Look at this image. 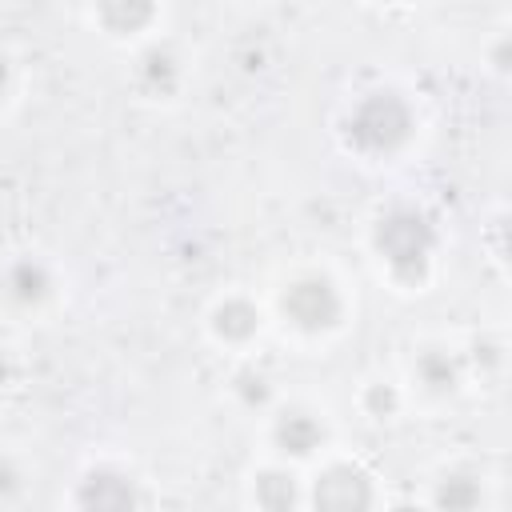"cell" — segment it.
<instances>
[{"label":"cell","instance_id":"d6986e66","mask_svg":"<svg viewBox=\"0 0 512 512\" xmlns=\"http://www.w3.org/2000/svg\"><path fill=\"white\" fill-rule=\"evenodd\" d=\"M16 488H20V468L8 456H0V500L16 496Z\"/></svg>","mask_w":512,"mask_h":512},{"label":"cell","instance_id":"30bf717a","mask_svg":"<svg viewBox=\"0 0 512 512\" xmlns=\"http://www.w3.org/2000/svg\"><path fill=\"white\" fill-rule=\"evenodd\" d=\"M136 484L128 472H116V468H92L84 480H80V492H76V504L80 508H128L136 504Z\"/></svg>","mask_w":512,"mask_h":512},{"label":"cell","instance_id":"ffe728a7","mask_svg":"<svg viewBox=\"0 0 512 512\" xmlns=\"http://www.w3.org/2000/svg\"><path fill=\"white\" fill-rule=\"evenodd\" d=\"M8 88H12V56L0 48V100L8 96Z\"/></svg>","mask_w":512,"mask_h":512},{"label":"cell","instance_id":"2e32d148","mask_svg":"<svg viewBox=\"0 0 512 512\" xmlns=\"http://www.w3.org/2000/svg\"><path fill=\"white\" fill-rule=\"evenodd\" d=\"M236 392L244 396V404H260V408H264L272 388H268V376H264V372L248 368V372H240V376H236Z\"/></svg>","mask_w":512,"mask_h":512},{"label":"cell","instance_id":"8992f818","mask_svg":"<svg viewBox=\"0 0 512 512\" xmlns=\"http://www.w3.org/2000/svg\"><path fill=\"white\" fill-rule=\"evenodd\" d=\"M264 328V312L252 296L244 292H228L212 304L208 312V336L220 344V348H232V352H244Z\"/></svg>","mask_w":512,"mask_h":512},{"label":"cell","instance_id":"8fae6325","mask_svg":"<svg viewBox=\"0 0 512 512\" xmlns=\"http://www.w3.org/2000/svg\"><path fill=\"white\" fill-rule=\"evenodd\" d=\"M180 60L172 52H164L160 44H152L148 52H140L136 60V84L148 92V96H172L180 88Z\"/></svg>","mask_w":512,"mask_h":512},{"label":"cell","instance_id":"7c38bea8","mask_svg":"<svg viewBox=\"0 0 512 512\" xmlns=\"http://www.w3.org/2000/svg\"><path fill=\"white\" fill-rule=\"evenodd\" d=\"M432 504H440V508H476V504H484V476H476V472H444L436 480Z\"/></svg>","mask_w":512,"mask_h":512},{"label":"cell","instance_id":"7a4b0ae2","mask_svg":"<svg viewBox=\"0 0 512 512\" xmlns=\"http://www.w3.org/2000/svg\"><path fill=\"white\" fill-rule=\"evenodd\" d=\"M344 136L348 148H356L368 160L400 156L416 136V108L396 88H372L348 108Z\"/></svg>","mask_w":512,"mask_h":512},{"label":"cell","instance_id":"5bb4252c","mask_svg":"<svg viewBox=\"0 0 512 512\" xmlns=\"http://www.w3.org/2000/svg\"><path fill=\"white\" fill-rule=\"evenodd\" d=\"M360 408H364L372 420H392V416L404 408V392H400V384H392V380H372V384H364V392H360Z\"/></svg>","mask_w":512,"mask_h":512},{"label":"cell","instance_id":"ba28073f","mask_svg":"<svg viewBox=\"0 0 512 512\" xmlns=\"http://www.w3.org/2000/svg\"><path fill=\"white\" fill-rule=\"evenodd\" d=\"M92 20L112 40H136L160 20V0H88Z\"/></svg>","mask_w":512,"mask_h":512},{"label":"cell","instance_id":"9a60e30c","mask_svg":"<svg viewBox=\"0 0 512 512\" xmlns=\"http://www.w3.org/2000/svg\"><path fill=\"white\" fill-rule=\"evenodd\" d=\"M464 356H468V372H476V376H500L504 372V340L500 336L472 340V348Z\"/></svg>","mask_w":512,"mask_h":512},{"label":"cell","instance_id":"277c9868","mask_svg":"<svg viewBox=\"0 0 512 512\" xmlns=\"http://www.w3.org/2000/svg\"><path fill=\"white\" fill-rule=\"evenodd\" d=\"M468 380V356L444 340H428L412 356V388L428 400H448Z\"/></svg>","mask_w":512,"mask_h":512},{"label":"cell","instance_id":"6da1fadb","mask_svg":"<svg viewBox=\"0 0 512 512\" xmlns=\"http://www.w3.org/2000/svg\"><path fill=\"white\" fill-rule=\"evenodd\" d=\"M368 248L380 264V272L400 288V292H424L436 268L440 252V232L432 216L416 204H388L368 232Z\"/></svg>","mask_w":512,"mask_h":512},{"label":"cell","instance_id":"3957f363","mask_svg":"<svg viewBox=\"0 0 512 512\" xmlns=\"http://www.w3.org/2000/svg\"><path fill=\"white\" fill-rule=\"evenodd\" d=\"M276 312L296 336L320 340L344 328L348 296L328 272L312 268V272H296L292 280H284V288L276 292Z\"/></svg>","mask_w":512,"mask_h":512},{"label":"cell","instance_id":"44dd1931","mask_svg":"<svg viewBox=\"0 0 512 512\" xmlns=\"http://www.w3.org/2000/svg\"><path fill=\"white\" fill-rule=\"evenodd\" d=\"M368 4H400V0H368Z\"/></svg>","mask_w":512,"mask_h":512},{"label":"cell","instance_id":"52a82bcc","mask_svg":"<svg viewBox=\"0 0 512 512\" xmlns=\"http://www.w3.org/2000/svg\"><path fill=\"white\" fill-rule=\"evenodd\" d=\"M312 504H320V508H368V504H376L372 476L356 464H328L312 484Z\"/></svg>","mask_w":512,"mask_h":512},{"label":"cell","instance_id":"e0dca14e","mask_svg":"<svg viewBox=\"0 0 512 512\" xmlns=\"http://www.w3.org/2000/svg\"><path fill=\"white\" fill-rule=\"evenodd\" d=\"M16 376H20V360L8 344H0V392H8L16 384Z\"/></svg>","mask_w":512,"mask_h":512},{"label":"cell","instance_id":"9c48e42d","mask_svg":"<svg viewBox=\"0 0 512 512\" xmlns=\"http://www.w3.org/2000/svg\"><path fill=\"white\" fill-rule=\"evenodd\" d=\"M272 444L292 460H308L324 444V420L308 408H284L272 420Z\"/></svg>","mask_w":512,"mask_h":512},{"label":"cell","instance_id":"ac0fdd59","mask_svg":"<svg viewBox=\"0 0 512 512\" xmlns=\"http://www.w3.org/2000/svg\"><path fill=\"white\" fill-rule=\"evenodd\" d=\"M488 68H492L496 76L508 72V36H504V32H496V40H492V48H488Z\"/></svg>","mask_w":512,"mask_h":512},{"label":"cell","instance_id":"5b68a950","mask_svg":"<svg viewBox=\"0 0 512 512\" xmlns=\"http://www.w3.org/2000/svg\"><path fill=\"white\" fill-rule=\"evenodd\" d=\"M0 296L16 312H40L56 296V272L40 256H12L0 268Z\"/></svg>","mask_w":512,"mask_h":512},{"label":"cell","instance_id":"4fadbf2b","mask_svg":"<svg viewBox=\"0 0 512 512\" xmlns=\"http://www.w3.org/2000/svg\"><path fill=\"white\" fill-rule=\"evenodd\" d=\"M256 484H252V500L256 504H264V508H288V504H296V476L288 472V468H264L260 476H252Z\"/></svg>","mask_w":512,"mask_h":512}]
</instances>
